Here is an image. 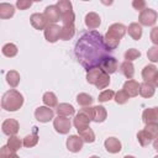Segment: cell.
<instances>
[{"label":"cell","mask_w":158,"mask_h":158,"mask_svg":"<svg viewBox=\"0 0 158 158\" xmlns=\"http://www.w3.org/2000/svg\"><path fill=\"white\" fill-rule=\"evenodd\" d=\"M42 101L46 106L48 107H56L58 106V100H57V96L52 91H47L43 94V98H42Z\"/></svg>","instance_id":"25"},{"label":"cell","mask_w":158,"mask_h":158,"mask_svg":"<svg viewBox=\"0 0 158 158\" xmlns=\"http://www.w3.org/2000/svg\"><path fill=\"white\" fill-rule=\"evenodd\" d=\"M115 101L117 102V104H120V105H122V104H126L127 101H128V99H130V96H128V94L122 89V90H118L116 94H115Z\"/></svg>","instance_id":"38"},{"label":"cell","mask_w":158,"mask_h":158,"mask_svg":"<svg viewBox=\"0 0 158 158\" xmlns=\"http://www.w3.org/2000/svg\"><path fill=\"white\" fill-rule=\"evenodd\" d=\"M75 33V27L74 25H63L60 30V40L68 41L70 40Z\"/></svg>","instance_id":"26"},{"label":"cell","mask_w":158,"mask_h":158,"mask_svg":"<svg viewBox=\"0 0 158 158\" xmlns=\"http://www.w3.org/2000/svg\"><path fill=\"white\" fill-rule=\"evenodd\" d=\"M53 115H54L53 110L51 107H48V106H40L35 111V117L40 122H48V121H51L53 118Z\"/></svg>","instance_id":"9"},{"label":"cell","mask_w":158,"mask_h":158,"mask_svg":"<svg viewBox=\"0 0 158 158\" xmlns=\"http://www.w3.org/2000/svg\"><path fill=\"white\" fill-rule=\"evenodd\" d=\"M56 111H57L58 116H65V117L72 116V115H74V112H75L74 107H73L70 104H67V102H62V104H59V105L57 106Z\"/></svg>","instance_id":"21"},{"label":"cell","mask_w":158,"mask_h":158,"mask_svg":"<svg viewBox=\"0 0 158 158\" xmlns=\"http://www.w3.org/2000/svg\"><path fill=\"white\" fill-rule=\"evenodd\" d=\"M15 14V7L11 4L1 2L0 4V17L1 19H10Z\"/></svg>","instance_id":"23"},{"label":"cell","mask_w":158,"mask_h":158,"mask_svg":"<svg viewBox=\"0 0 158 158\" xmlns=\"http://www.w3.org/2000/svg\"><path fill=\"white\" fill-rule=\"evenodd\" d=\"M156 93V89H154V85L152 83H147V81H143L139 84V95L143 96V98H152Z\"/></svg>","instance_id":"20"},{"label":"cell","mask_w":158,"mask_h":158,"mask_svg":"<svg viewBox=\"0 0 158 158\" xmlns=\"http://www.w3.org/2000/svg\"><path fill=\"white\" fill-rule=\"evenodd\" d=\"M74 20H75V15L73 11L60 16V21L63 22V25H74Z\"/></svg>","instance_id":"41"},{"label":"cell","mask_w":158,"mask_h":158,"mask_svg":"<svg viewBox=\"0 0 158 158\" xmlns=\"http://www.w3.org/2000/svg\"><path fill=\"white\" fill-rule=\"evenodd\" d=\"M93 111H94V116H93V121L95 122H104L106 120V116H107V112H106V109L101 105H98V106H94L93 107Z\"/></svg>","instance_id":"22"},{"label":"cell","mask_w":158,"mask_h":158,"mask_svg":"<svg viewBox=\"0 0 158 158\" xmlns=\"http://www.w3.org/2000/svg\"><path fill=\"white\" fill-rule=\"evenodd\" d=\"M149 37H151L152 43L156 44V46H158V27H153V28L151 30Z\"/></svg>","instance_id":"46"},{"label":"cell","mask_w":158,"mask_h":158,"mask_svg":"<svg viewBox=\"0 0 158 158\" xmlns=\"http://www.w3.org/2000/svg\"><path fill=\"white\" fill-rule=\"evenodd\" d=\"M14 153H15V152H12V151L7 147V144H6V146H2L1 149H0V158H10Z\"/></svg>","instance_id":"43"},{"label":"cell","mask_w":158,"mask_h":158,"mask_svg":"<svg viewBox=\"0 0 158 158\" xmlns=\"http://www.w3.org/2000/svg\"><path fill=\"white\" fill-rule=\"evenodd\" d=\"M153 148H154V149L158 152V137H157V138L153 141Z\"/></svg>","instance_id":"47"},{"label":"cell","mask_w":158,"mask_h":158,"mask_svg":"<svg viewBox=\"0 0 158 158\" xmlns=\"http://www.w3.org/2000/svg\"><path fill=\"white\" fill-rule=\"evenodd\" d=\"M89 158H100V157H98V156H91V157H89Z\"/></svg>","instance_id":"51"},{"label":"cell","mask_w":158,"mask_h":158,"mask_svg":"<svg viewBox=\"0 0 158 158\" xmlns=\"http://www.w3.org/2000/svg\"><path fill=\"white\" fill-rule=\"evenodd\" d=\"M153 85L158 88V74H157V77H156V79H154V81H153Z\"/></svg>","instance_id":"48"},{"label":"cell","mask_w":158,"mask_h":158,"mask_svg":"<svg viewBox=\"0 0 158 158\" xmlns=\"http://www.w3.org/2000/svg\"><path fill=\"white\" fill-rule=\"evenodd\" d=\"M111 52L105 44L104 37L95 30L81 31L74 44L75 58L86 72L100 68L102 60Z\"/></svg>","instance_id":"1"},{"label":"cell","mask_w":158,"mask_h":158,"mask_svg":"<svg viewBox=\"0 0 158 158\" xmlns=\"http://www.w3.org/2000/svg\"><path fill=\"white\" fill-rule=\"evenodd\" d=\"M10 158H20V157H19V156H17L16 153H14V154H12V156H11Z\"/></svg>","instance_id":"49"},{"label":"cell","mask_w":158,"mask_h":158,"mask_svg":"<svg viewBox=\"0 0 158 158\" xmlns=\"http://www.w3.org/2000/svg\"><path fill=\"white\" fill-rule=\"evenodd\" d=\"M30 21H31V25L36 28V30H44L48 25V21L47 19L44 17L43 14H32L31 17H30Z\"/></svg>","instance_id":"13"},{"label":"cell","mask_w":158,"mask_h":158,"mask_svg":"<svg viewBox=\"0 0 158 158\" xmlns=\"http://www.w3.org/2000/svg\"><path fill=\"white\" fill-rule=\"evenodd\" d=\"M118 70H120V73H121L122 75H125L128 80L132 79L133 75H135V67H133L132 62H127V60L122 62V63L120 64V69H118Z\"/></svg>","instance_id":"19"},{"label":"cell","mask_w":158,"mask_h":158,"mask_svg":"<svg viewBox=\"0 0 158 158\" xmlns=\"http://www.w3.org/2000/svg\"><path fill=\"white\" fill-rule=\"evenodd\" d=\"M139 57H141V52L138 49H136V48H130V49H127L125 52V59L127 62H132V60H135V59H137Z\"/></svg>","instance_id":"37"},{"label":"cell","mask_w":158,"mask_h":158,"mask_svg":"<svg viewBox=\"0 0 158 158\" xmlns=\"http://www.w3.org/2000/svg\"><path fill=\"white\" fill-rule=\"evenodd\" d=\"M83 144H84V141L81 139L80 136H77V135H72L67 138V148L73 152V153H77L79 152L81 148H83Z\"/></svg>","instance_id":"11"},{"label":"cell","mask_w":158,"mask_h":158,"mask_svg":"<svg viewBox=\"0 0 158 158\" xmlns=\"http://www.w3.org/2000/svg\"><path fill=\"white\" fill-rule=\"evenodd\" d=\"M157 74H158V69H157V67L153 65V64L146 65V67L143 68V70H142V78H143V80L147 81V83H153L154 79H156V77H157Z\"/></svg>","instance_id":"14"},{"label":"cell","mask_w":158,"mask_h":158,"mask_svg":"<svg viewBox=\"0 0 158 158\" xmlns=\"http://www.w3.org/2000/svg\"><path fill=\"white\" fill-rule=\"evenodd\" d=\"M126 31H127L126 26L122 25V23H118V22L112 23L109 27L104 40H105V44L107 46V48L110 51H114L115 48H117V46L120 43V40L125 36Z\"/></svg>","instance_id":"2"},{"label":"cell","mask_w":158,"mask_h":158,"mask_svg":"<svg viewBox=\"0 0 158 158\" xmlns=\"http://www.w3.org/2000/svg\"><path fill=\"white\" fill-rule=\"evenodd\" d=\"M109 84H110V75L106 74L105 72H102L101 75H100V78H99V80L96 81L95 86L98 89H105L106 86H109Z\"/></svg>","instance_id":"36"},{"label":"cell","mask_w":158,"mask_h":158,"mask_svg":"<svg viewBox=\"0 0 158 158\" xmlns=\"http://www.w3.org/2000/svg\"><path fill=\"white\" fill-rule=\"evenodd\" d=\"M147 57H148V59H149L151 62H153V63L158 62V46H153V47L148 48V51H147Z\"/></svg>","instance_id":"40"},{"label":"cell","mask_w":158,"mask_h":158,"mask_svg":"<svg viewBox=\"0 0 158 158\" xmlns=\"http://www.w3.org/2000/svg\"><path fill=\"white\" fill-rule=\"evenodd\" d=\"M137 139H138V143H139L142 147H147V146L153 141V137L143 128V130H141V131L137 133Z\"/></svg>","instance_id":"28"},{"label":"cell","mask_w":158,"mask_h":158,"mask_svg":"<svg viewBox=\"0 0 158 158\" xmlns=\"http://www.w3.org/2000/svg\"><path fill=\"white\" fill-rule=\"evenodd\" d=\"M101 73H102V70H101L100 68H95V69L89 70V72L86 73V81H88L89 84H94V85H95L96 81L99 80Z\"/></svg>","instance_id":"32"},{"label":"cell","mask_w":158,"mask_h":158,"mask_svg":"<svg viewBox=\"0 0 158 158\" xmlns=\"http://www.w3.org/2000/svg\"><path fill=\"white\" fill-rule=\"evenodd\" d=\"M115 91L114 90H104L102 93H100L99 94V101L100 102H106V101H110L111 99H114L115 98Z\"/></svg>","instance_id":"39"},{"label":"cell","mask_w":158,"mask_h":158,"mask_svg":"<svg viewBox=\"0 0 158 158\" xmlns=\"http://www.w3.org/2000/svg\"><path fill=\"white\" fill-rule=\"evenodd\" d=\"M104 146H105V149L109 152V153H118L121 151V142L115 138V137H109L105 139L104 142Z\"/></svg>","instance_id":"17"},{"label":"cell","mask_w":158,"mask_h":158,"mask_svg":"<svg viewBox=\"0 0 158 158\" xmlns=\"http://www.w3.org/2000/svg\"><path fill=\"white\" fill-rule=\"evenodd\" d=\"M31 5H32V1H28V0H17V1H16V6H17L20 10H26V9H28Z\"/></svg>","instance_id":"45"},{"label":"cell","mask_w":158,"mask_h":158,"mask_svg":"<svg viewBox=\"0 0 158 158\" xmlns=\"http://www.w3.org/2000/svg\"><path fill=\"white\" fill-rule=\"evenodd\" d=\"M157 114H158V107H157Z\"/></svg>","instance_id":"53"},{"label":"cell","mask_w":158,"mask_h":158,"mask_svg":"<svg viewBox=\"0 0 158 158\" xmlns=\"http://www.w3.org/2000/svg\"><path fill=\"white\" fill-rule=\"evenodd\" d=\"M22 146H23V141H21L20 137H17V136H11V137L7 139V147H9L12 152H15V153H16Z\"/></svg>","instance_id":"31"},{"label":"cell","mask_w":158,"mask_h":158,"mask_svg":"<svg viewBox=\"0 0 158 158\" xmlns=\"http://www.w3.org/2000/svg\"><path fill=\"white\" fill-rule=\"evenodd\" d=\"M60 30L62 27H59L56 23H48L47 27L44 28V37L48 42L54 43L60 38Z\"/></svg>","instance_id":"7"},{"label":"cell","mask_w":158,"mask_h":158,"mask_svg":"<svg viewBox=\"0 0 158 158\" xmlns=\"http://www.w3.org/2000/svg\"><path fill=\"white\" fill-rule=\"evenodd\" d=\"M19 128H20V125H19L17 120H15V118H6L1 125L2 132L9 137L16 136V133L19 132Z\"/></svg>","instance_id":"8"},{"label":"cell","mask_w":158,"mask_h":158,"mask_svg":"<svg viewBox=\"0 0 158 158\" xmlns=\"http://www.w3.org/2000/svg\"><path fill=\"white\" fill-rule=\"evenodd\" d=\"M100 22H101L100 16L96 12H89V14H86V16H85V25H86V27L89 30L98 28L100 26Z\"/></svg>","instance_id":"18"},{"label":"cell","mask_w":158,"mask_h":158,"mask_svg":"<svg viewBox=\"0 0 158 158\" xmlns=\"http://www.w3.org/2000/svg\"><path fill=\"white\" fill-rule=\"evenodd\" d=\"M57 7L60 12V16L64 15V14H68L70 11H73V7H72V2L68 1V0H60L57 2Z\"/></svg>","instance_id":"35"},{"label":"cell","mask_w":158,"mask_h":158,"mask_svg":"<svg viewBox=\"0 0 158 158\" xmlns=\"http://www.w3.org/2000/svg\"><path fill=\"white\" fill-rule=\"evenodd\" d=\"M93 116H94V111H93V107H83L80 109V111L75 115L74 117V126L78 131L83 130V128H86L89 127V123L93 121Z\"/></svg>","instance_id":"4"},{"label":"cell","mask_w":158,"mask_h":158,"mask_svg":"<svg viewBox=\"0 0 158 158\" xmlns=\"http://www.w3.org/2000/svg\"><path fill=\"white\" fill-rule=\"evenodd\" d=\"M123 158H135V157H133V156H125Z\"/></svg>","instance_id":"50"},{"label":"cell","mask_w":158,"mask_h":158,"mask_svg":"<svg viewBox=\"0 0 158 158\" xmlns=\"http://www.w3.org/2000/svg\"><path fill=\"white\" fill-rule=\"evenodd\" d=\"M127 31H128V35L131 36V38L135 40V41H138V40L142 37V27H141V25L137 23V22H132V23L128 26Z\"/></svg>","instance_id":"24"},{"label":"cell","mask_w":158,"mask_h":158,"mask_svg":"<svg viewBox=\"0 0 158 158\" xmlns=\"http://www.w3.org/2000/svg\"><path fill=\"white\" fill-rule=\"evenodd\" d=\"M142 121L148 125V123H158V114H157V107H148L143 111L142 114Z\"/></svg>","instance_id":"15"},{"label":"cell","mask_w":158,"mask_h":158,"mask_svg":"<svg viewBox=\"0 0 158 158\" xmlns=\"http://www.w3.org/2000/svg\"><path fill=\"white\" fill-rule=\"evenodd\" d=\"M23 105V96L20 91L11 89L1 98V107L6 111H17Z\"/></svg>","instance_id":"3"},{"label":"cell","mask_w":158,"mask_h":158,"mask_svg":"<svg viewBox=\"0 0 158 158\" xmlns=\"http://www.w3.org/2000/svg\"><path fill=\"white\" fill-rule=\"evenodd\" d=\"M123 90L128 94L130 98H135V96H137L139 94V83L133 80V79H130V80L125 81Z\"/></svg>","instance_id":"16"},{"label":"cell","mask_w":158,"mask_h":158,"mask_svg":"<svg viewBox=\"0 0 158 158\" xmlns=\"http://www.w3.org/2000/svg\"><path fill=\"white\" fill-rule=\"evenodd\" d=\"M6 81H7V84H9L12 89H15V88L19 85V83H20V74H19L16 70H10V72H7V73H6Z\"/></svg>","instance_id":"29"},{"label":"cell","mask_w":158,"mask_h":158,"mask_svg":"<svg viewBox=\"0 0 158 158\" xmlns=\"http://www.w3.org/2000/svg\"><path fill=\"white\" fill-rule=\"evenodd\" d=\"M53 127L54 130L60 133V135H65L69 132L70 127H72V122L68 117L65 116H57L54 120H53Z\"/></svg>","instance_id":"6"},{"label":"cell","mask_w":158,"mask_h":158,"mask_svg":"<svg viewBox=\"0 0 158 158\" xmlns=\"http://www.w3.org/2000/svg\"><path fill=\"white\" fill-rule=\"evenodd\" d=\"M78 133H79V136L81 137V139H83L84 142H86V143H93V142L95 141V133H94V131L90 128V126L86 127V128H83V130L78 131Z\"/></svg>","instance_id":"27"},{"label":"cell","mask_w":158,"mask_h":158,"mask_svg":"<svg viewBox=\"0 0 158 158\" xmlns=\"http://www.w3.org/2000/svg\"><path fill=\"white\" fill-rule=\"evenodd\" d=\"M132 6L137 11H143L146 9V1H143V0H133L132 1Z\"/></svg>","instance_id":"44"},{"label":"cell","mask_w":158,"mask_h":158,"mask_svg":"<svg viewBox=\"0 0 158 158\" xmlns=\"http://www.w3.org/2000/svg\"><path fill=\"white\" fill-rule=\"evenodd\" d=\"M157 19H158L157 11L153 10V9H149V7H146L143 11H141L139 16H138V21L143 26H152V25H154Z\"/></svg>","instance_id":"5"},{"label":"cell","mask_w":158,"mask_h":158,"mask_svg":"<svg viewBox=\"0 0 158 158\" xmlns=\"http://www.w3.org/2000/svg\"><path fill=\"white\" fill-rule=\"evenodd\" d=\"M35 131L31 135H27L25 138H23V146L27 147V148H31V147H35L37 143H38V135H37V127H33Z\"/></svg>","instance_id":"30"},{"label":"cell","mask_w":158,"mask_h":158,"mask_svg":"<svg viewBox=\"0 0 158 158\" xmlns=\"http://www.w3.org/2000/svg\"><path fill=\"white\" fill-rule=\"evenodd\" d=\"M144 130L153 137V139H156L158 137V123H148V125H146Z\"/></svg>","instance_id":"42"},{"label":"cell","mask_w":158,"mask_h":158,"mask_svg":"<svg viewBox=\"0 0 158 158\" xmlns=\"http://www.w3.org/2000/svg\"><path fill=\"white\" fill-rule=\"evenodd\" d=\"M43 15L47 19L48 23H56L57 21L60 20V12H59L57 5H49V6H47L44 9Z\"/></svg>","instance_id":"12"},{"label":"cell","mask_w":158,"mask_h":158,"mask_svg":"<svg viewBox=\"0 0 158 158\" xmlns=\"http://www.w3.org/2000/svg\"><path fill=\"white\" fill-rule=\"evenodd\" d=\"M93 101H94V99H93L89 94H85V93H80V94L77 96V102H78L80 106H83V107L90 106V105L93 104Z\"/></svg>","instance_id":"34"},{"label":"cell","mask_w":158,"mask_h":158,"mask_svg":"<svg viewBox=\"0 0 158 158\" xmlns=\"http://www.w3.org/2000/svg\"><path fill=\"white\" fill-rule=\"evenodd\" d=\"M153 158H158V156H156V157H153Z\"/></svg>","instance_id":"52"},{"label":"cell","mask_w":158,"mask_h":158,"mask_svg":"<svg viewBox=\"0 0 158 158\" xmlns=\"http://www.w3.org/2000/svg\"><path fill=\"white\" fill-rule=\"evenodd\" d=\"M117 68H118V62H117V59L115 58V57H112V56H109V57H106L104 60H102V63L100 64V69L102 70V72H105L106 74H112V73H115L116 70H117Z\"/></svg>","instance_id":"10"},{"label":"cell","mask_w":158,"mask_h":158,"mask_svg":"<svg viewBox=\"0 0 158 158\" xmlns=\"http://www.w3.org/2000/svg\"><path fill=\"white\" fill-rule=\"evenodd\" d=\"M1 52H2V54H4L5 57L12 58V57H15V56L17 54V47H16V44H14V43H6V44L2 46Z\"/></svg>","instance_id":"33"}]
</instances>
